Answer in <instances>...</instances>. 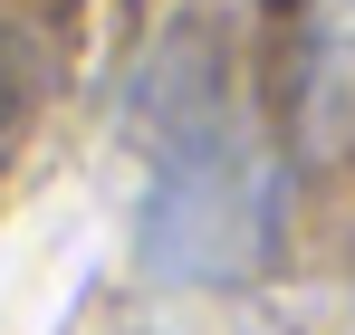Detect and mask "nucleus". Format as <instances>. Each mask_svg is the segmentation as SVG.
<instances>
[{
	"mask_svg": "<svg viewBox=\"0 0 355 335\" xmlns=\"http://www.w3.org/2000/svg\"><path fill=\"white\" fill-rule=\"evenodd\" d=\"M135 154H144V211H135V239L164 278L221 287L269 269L279 249V172H269V144L240 106L231 67L202 48H164V67L144 77L135 96Z\"/></svg>",
	"mask_w": 355,
	"mask_h": 335,
	"instance_id": "obj_1",
	"label": "nucleus"
},
{
	"mask_svg": "<svg viewBox=\"0 0 355 335\" xmlns=\"http://www.w3.org/2000/svg\"><path fill=\"white\" fill-rule=\"evenodd\" d=\"M297 125L317 154H355V0H288Z\"/></svg>",
	"mask_w": 355,
	"mask_h": 335,
	"instance_id": "obj_2",
	"label": "nucleus"
},
{
	"mask_svg": "<svg viewBox=\"0 0 355 335\" xmlns=\"http://www.w3.org/2000/svg\"><path fill=\"white\" fill-rule=\"evenodd\" d=\"M10 125H19V67L0 57V134H10Z\"/></svg>",
	"mask_w": 355,
	"mask_h": 335,
	"instance_id": "obj_3",
	"label": "nucleus"
}]
</instances>
